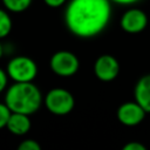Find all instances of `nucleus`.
<instances>
[{
  "mask_svg": "<svg viewBox=\"0 0 150 150\" xmlns=\"http://www.w3.org/2000/svg\"><path fill=\"white\" fill-rule=\"evenodd\" d=\"M110 0H70L64 11L68 30L81 39L101 34L111 18Z\"/></svg>",
  "mask_w": 150,
  "mask_h": 150,
  "instance_id": "f257e3e1",
  "label": "nucleus"
},
{
  "mask_svg": "<svg viewBox=\"0 0 150 150\" xmlns=\"http://www.w3.org/2000/svg\"><path fill=\"white\" fill-rule=\"evenodd\" d=\"M5 103L12 112L30 116L40 109L43 97L33 82H14L5 91Z\"/></svg>",
  "mask_w": 150,
  "mask_h": 150,
  "instance_id": "f03ea898",
  "label": "nucleus"
},
{
  "mask_svg": "<svg viewBox=\"0 0 150 150\" xmlns=\"http://www.w3.org/2000/svg\"><path fill=\"white\" fill-rule=\"evenodd\" d=\"M38 71L36 62L26 55L12 57L6 66V73L13 82H33L38 76Z\"/></svg>",
  "mask_w": 150,
  "mask_h": 150,
  "instance_id": "7ed1b4c3",
  "label": "nucleus"
},
{
  "mask_svg": "<svg viewBox=\"0 0 150 150\" xmlns=\"http://www.w3.org/2000/svg\"><path fill=\"white\" fill-rule=\"evenodd\" d=\"M46 109L55 116H66L70 114L75 107L73 94L64 88H53L43 97Z\"/></svg>",
  "mask_w": 150,
  "mask_h": 150,
  "instance_id": "20e7f679",
  "label": "nucleus"
},
{
  "mask_svg": "<svg viewBox=\"0 0 150 150\" xmlns=\"http://www.w3.org/2000/svg\"><path fill=\"white\" fill-rule=\"evenodd\" d=\"M49 67L60 77H71L80 69V60L73 52L57 50L50 56Z\"/></svg>",
  "mask_w": 150,
  "mask_h": 150,
  "instance_id": "39448f33",
  "label": "nucleus"
},
{
  "mask_svg": "<svg viewBox=\"0 0 150 150\" xmlns=\"http://www.w3.org/2000/svg\"><path fill=\"white\" fill-rule=\"evenodd\" d=\"M94 74L102 82H111L114 81L121 70L118 60L110 54L100 55L94 62Z\"/></svg>",
  "mask_w": 150,
  "mask_h": 150,
  "instance_id": "423d86ee",
  "label": "nucleus"
},
{
  "mask_svg": "<svg viewBox=\"0 0 150 150\" xmlns=\"http://www.w3.org/2000/svg\"><path fill=\"white\" fill-rule=\"evenodd\" d=\"M145 115L146 111L135 100L122 103L116 111L118 122L125 127H136L141 124L145 118Z\"/></svg>",
  "mask_w": 150,
  "mask_h": 150,
  "instance_id": "0eeeda50",
  "label": "nucleus"
},
{
  "mask_svg": "<svg viewBox=\"0 0 150 150\" xmlns=\"http://www.w3.org/2000/svg\"><path fill=\"white\" fill-rule=\"evenodd\" d=\"M120 26L128 34L142 33L148 26V15L139 8L127 9L121 16Z\"/></svg>",
  "mask_w": 150,
  "mask_h": 150,
  "instance_id": "6e6552de",
  "label": "nucleus"
},
{
  "mask_svg": "<svg viewBox=\"0 0 150 150\" xmlns=\"http://www.w3.org/2000/svg\"><path fill=\"white\" fill-rule=\"evenodd\" d=\"M134 98L146 114H150V74L138 79L134 88Z\"/></svg>",
  "mask_w": 150,
  "mask_h": 150,
  "instance_id": "1a4fd4ad",
  "label": "nucleus"
},
{
  "mask_svg": "<svg viewBox=\"0 0 150 150\" xmlns=\"http://www.w3.org/2000/svg\"><path fill=\"white\" fill-rule=\"evenodd\" d=\"M30 127H32V122L29 115L21 112H11L6 124V129L15 136L26 135L30 130Z\"/></svg>",
  "mask_w": 150,
  "mask_h": 150,
  "instance_id": "9d476101",
  "label": "nucleus"
},
{
  "mask_svg": "<svg viewBox=\"0 0 150 150\" xmlns=\"http://www.w3.org/2000/svg\"><path fill=\"white\" fill-rule=\"evenodd\" d=\"M5 8L12 13H22L27 11L33 0H1Z\"/></svg>",
  "mask_w": 150,
  "mask_h": 150,
  "instance_id": "9b49d317",
  "label": "nucleus"
},
{
  "mask_svg": "<svg viewBox=\"0 0 150 150\" xmlns=\"http://www.w3.org/2000/svg\"><path fill=\"white\" fill-rule=\"evenodd\" d=\"M12 27H13V22L8 14V11L0 8V40L6 38L11 33Z\"/></svg>",
  "mask_w": 150,
  "mask_h": 150,
  "instance_id": "f8f14e48",
  "label": "nucleus"
},
{
  "mask_svg": "<svg viewBox=\"0 0 150 150\" xmlns=\"http://www.w3.org/2000/svg\"><path fill=\"white\" fill-rule=\"evenodd\" d=\"M18 150H41V145L32 138H27L20 142L18 145Z\"/></svg>",
  "mask_w": 150,
  "mask_h": 150,
  "instance_id": "ddd939ff",
  "label": "nucleus"
},
{
  "mask_svg": "<svg viewBox=\"0 0 150 150\" xmlns=\"http://www.w3.org/2000/svg\"><path fill=\"white\" fill-rule=\"evenodd\" d=\"M11 110L6 105V103H0V130L6 128V124H7V121L9 118V115H11Z\"/></svg>",
  "mask_w": 150,
  "mask_h": 150,
  "instance_id": "4468645a",
  "label": "nucleus"
},
{
  "mask_svg": "<svg viewBox=\"0 0 150 150\" xmlns=\"http://www.w3.org/2000/svg\"><path fill=\"white\" fill-rule=\"evenodd\" d=\"M122 150H146V146L144 144H142L141 142H137V141H131V142H128L123 145Z\"/></svg>",
  "mask_w": 150,
  "mask_h": 150,
  "instance_id": "2eb2a0df",
  "label": "nucleus"
},
{
  "mask_svg": "<svg viewBox=\"0 0 150 150\" xmlns=\"http://www.w3.org/2000/svg\"><path fill=\"white\" fill-rule=\"evenodd\" d=\"M8 75L6 73V70H4L2 68H0V94L4 93L7 87H8Z\"/></svg>",
  "mask_w": 150,
  "mask_h": 150,
  "instance_id": "dca6fc26",
  "label": "nucleus"
},
{
  "mask_svg": "<svg viewBox=\"0 0 150 150\" xmlns=\"http://www.w3.org/2000/svg\"><path fill=\"white\" fill-rule=\"evenodd\" d=\"M43 2L50 8H59L63 6L67 2V0H43Z\"/></svg>",
  "mask_w": 150,
  "mask_h": 150,
  "instance_id": "f3484780",
  "label": "nucleus"
},
{
  "mask_svg": "<svg viewBox=\"0 0 150 150\" xmlns=\"http://www.w3.org/2000/svg\"><path fill=\"white\" fill-rule=\"evenodd\" d=\"M111 4H117V5H122V6H130L134 5L141 0H110Z\"/></svg>",
  "mask_w": 150,
  "mask_h": 150,
  "instance_id": "a211bd4d",
  "label": "nucleus"
},
{
  "mask_svg": "<svg viewBox=\"0 0 150 150\" xmlns=\"http://www.w3.org/2000/svg\"><path fill=\"white\" fill-rule=\"evenodd\" d=\"M4 53H5V48H4V46H2V43H1V41H0V59L2 57Z\"/></svg>",
  "mask_w": 150,
  "mask_h": 150,
  "instance_id": "6ab92c4d",
  "label": "nucleus"
}]
</instances>
